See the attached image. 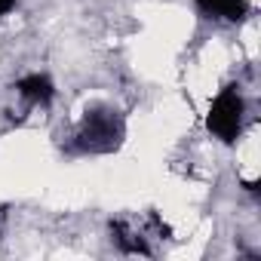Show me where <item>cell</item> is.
<instances>
[{"instance_id":"cell-5","label":"cell","mask_w":261,"mask_h":261,"mask_svg":"<svg viewBox=\"0 0 261 261\" xmlns=\"http://www.w3.org/2000/svg\"><path fill=\"white\" fill-rule=\"evenodd\" d=\"M200 10L209 13V16H218V19H230V22H240L246 19L249 13V4L246 0H197Z\"/></svg>"},{"instance_id":"cell-1","label":"cell","mask_w":261,"mask_h":261,"mask_svg":"<svg viewBox=\"0 0 261 261\" xmlns=\"http://www.w3.org/2000/svg\"><path fill=\"white\" fill-rule=\"evenodd\" d=\"M126 123L111 108H92L86 111L80 129H77V148L89 154H111L123 145Z\"/></svg>"},{"instance_id":"cell-4","label":"cell","mask_w":261,"mask_h":261,"mask_svg":"<svg viewBox=\"0 0 261 261\" xmlns=\"http://www.w3.org/2000/svg\"><path fill=\"white\" fill-rule=\"evenodd\" d=\"M111 240L117 243V249H123L129 255H151V246L145 243V237L139 230H133L126 221H111Z\"/></svg>"},{"instance_id":"cell-2","label":"cell","mask_w":261,"mask_h":261,"mask_svg":"<svg viewBox=\"0 0 261 261\" xmlns=\"http://www.w3.org/2000/svg\"><path fill=\"white\" fill-rule=\"evenodd\" d=\"M243 114H246L243 95L237 92V86H227V89H221V92L212 98L206 126H209L212 136H218L221 142L230 145V142H237L240 129H243Z\"/></svg>"},{"instance_id":"cell-6","label":"cell","mask_w":261,"mask_h":261,"mask_svg":"<svg viewBox=\"0 0 261 261\" xmlns=\"http://www.w3.org/2000/svg\"><path fill=\"white\" fill-rule=\"evenodd\" d=\"M13 4H16V0H0V16L10 13V10H13Z\"/></svg>"},{"instance_id":"cell-7","label":"cell","mask_w":261,"mask_h":261,"mask_svg":"<svg viewBox=\"0 0 261 261\" xmlns=\"http://www.w3.org/2000/svg\"><path fill=\"white\" fill-rule=\"evenodd\" d=\"M4 221H7V209H0V230H4Z\"/></svg>"},{"instance_id":"cell-3","label":"cell","mask_w":261,"mask_h":261,"mask_svg":"<svg viewBox=\"0 0 261 261\" xmlns=\"http://www.w3.org/2000/svg\"><path fill=\"white\" fill-rule=\"evenodd\" d=\"M16 92L28 101V105H49L56 95V86L46 74H28L16 80Z\"/></svg>"}]
</instances>
